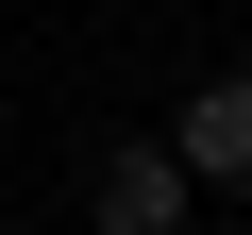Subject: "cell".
Returning <instances> with one entry per match:
<instances>
[{
	"label": "cell",
	"mask_w": 252,
	"mask_h": 235,
	"mask_svg": "<svg viewBox=\"0 0 252 235\" xmlns=\"http://www.w3.org/2000/svg\"><path fill=\"white\" fill-rule=\"evenodd\" d=\"M168 151H185V185H252V67H219V84L168 118Z\"/></svg>",
	"instance_id": "6da1fadb"
},
{
	"label": "cell",
	"mask_w": 252,
	"mask_h": 235,
	"mask_svg": "<svg viewBox=\"0 0 252 235\" xmlns=\"http://www.w3.org/2000/svg\"><path fill=\"white\" fill-rule=\"evenodd\" d=\"M185 151H101V235H185Z\"/></svg>",
	"instance_id": "7a4b0ae2"
}]
</instances>
